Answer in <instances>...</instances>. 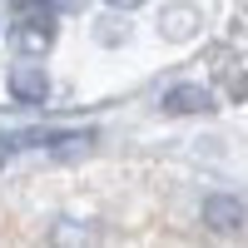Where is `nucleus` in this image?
Segmentation results:
<instances>
[{"instance_id":"nucleus-2","label":"nucleus","mask_w":248,"mask_h":248,"mask_svg":"<svg viewBox=\"0 0 248 248\" xmlns=\"http://www.w3.org/2000/svg\"><path fill=\"white\" fill-rule=\"evenodd\" d=\"M10 40H15V50H25V55H45V50L55 45V10H40V15H15Z\"/></svg>"},{"instance_id":"nucleus-6","label":"nucleus","mask_w":248,"mask_h":248,"mask_svg":"<svg viewBox=\"0 0 248 248\" xmlns=\"http://www.w3.org/2000/svg\"><path fill=\"white\" fill-rule=\"evenodd\" d=\"M5 10L10 15H40V10H55L50 0H5Z\"/></svg>"},{"instance_id":"nucleus-1","label":"nucleus","mask_w":248,"mask_h":248,"mask_svg":"<svg viewBox=\"0 0 248 248\" xmlns=\"http://www.w3.org/2000/svg\"><path fill=\"white\" fill-rule=\"evenodd\" d=\"M94 144V129H10L0 134V169L25 149H85Z\"/></svg>"},{"instance_id":"nucleus-7","label":"nucleus","mask_w":248,"mask_h":248,"mask_svg":"<svg viewBox=\"0 0 248 248\" xmlns=\"http://www.w3.org/2000/svg\"><path fill=\"white\" fill-rule=\"evenodd\" d=\"M109 5H114V10H139L144 0H109Z\"/></svg>"},{"instance_id":"nucleus-5","label":"nucleus","mask_w":248,"mask_h":248,"mask_svg":"<svg viewBox=\"0 0 248 248\" xmlns=\"http://www.w3.org/2000/svg\"><path fill=\"white\" fill-rule=\"evenodd\" d=\"M164 109L169 114H203V109H214V94L203 85H174L164 94Z\"/></svg>"},{"instance_id":"nucleus-3","label":"nucleus","mask_w":248,"mask_h":248,"mask_svg":"<svg viewBox=\"0 0 248 248\" xmlns=\"http://www.w3.org/2000/svg\"><path fill=\"white\" fill-rule=\"evenodd\" d=\"M10 94H15V105H45V99H50L45 65H15L10 70Z\"/></svg>"},{"instance_id":"nucleus-4","label":"nucleus","mask_w":248,"mask_h":248,"mask_svg":"<svg viewBox=\"0 0 248 248\" xmlns=\"http://www.w3.org/2000/svg\"><path fill=\"white\" fill-rule=\"evenodd\" d=\"M203 223H209L214 233H238L243 229V203L229 199V194H209L203 199Z\"/></svg>"}]
</instances>
